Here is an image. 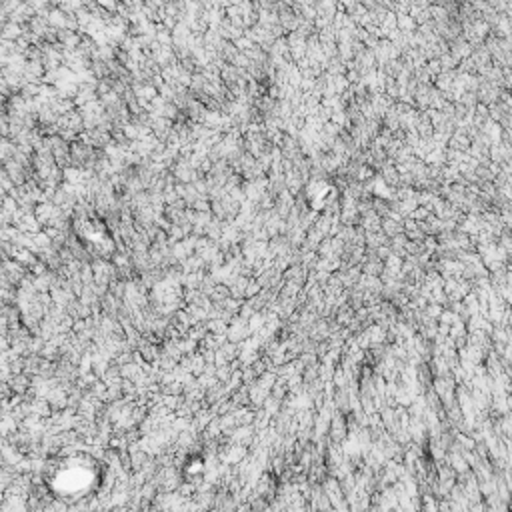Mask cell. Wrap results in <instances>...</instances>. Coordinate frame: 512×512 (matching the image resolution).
<instances>
[{
    "instance_id": "obj_1",
    "label": "cell",
    "mask_w": 512,
    "mask_h": 512,
    "mask_svg": "<svg viewBox=\"0 0 512 512\" xmlns=\"http://www.w3.org/2000/svg\"><path fill=\"white\" fill-rule=\"evenodd\" d=\"M22 34V26L12 22V20H6L2 22V30H0V40H8V42H14L18 36Z\"/></svg>"
}]
</instances>
